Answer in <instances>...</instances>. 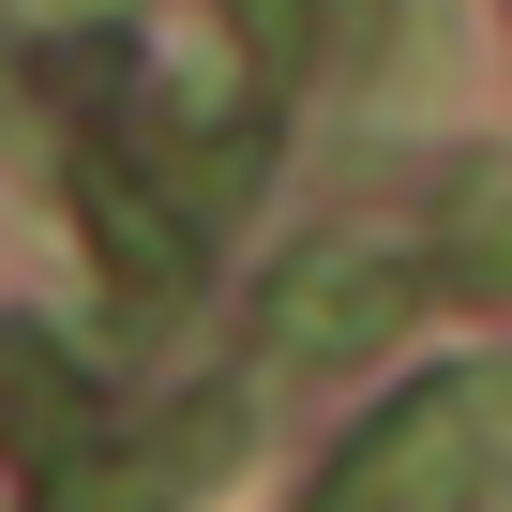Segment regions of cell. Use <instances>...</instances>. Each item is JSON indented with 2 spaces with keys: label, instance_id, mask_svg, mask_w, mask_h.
Wrapping results in <instances>:
<instances>
[{
  "label": "cell",
  "instance_id": "cell-1",
  "mask_svg": "<svg viewBox=\"0 0 512 512\" xmlns=\"http://www.w3.org/2000/svg\"><path fill=\"white\" fill-rule=\"evenodd\" d=\"M226 437H241V407L211 392V407H181V422H151V437H121V452H61V497H46V512H181V497L226 467Z\"/></svg>",
  "mask_w": 512,
  "mask_h": 512
},
{
  "label": "cell",
  "instance_id": "cell-2",
  "mask_svg": "<svg viewBox=\"0 0 512 512\" xmlns=\"http://www.w3.org/2000/svg\"><path fill=\"white\" fill-rule=\"evenodd\" d=\"M407 287H422V272H407L392 241H317L302 272L272 287V332H287V347H362V332L407 317Z\"/></svg>",
  "mask_w": 512,
  "mask_h": 512
}]
</instances>
